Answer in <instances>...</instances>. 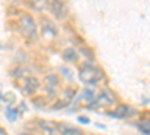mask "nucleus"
Returning a JSON list of instances; mask_svg holds the SVG:
<instances>
[{
  "instance_id": "nucleus-1",
  "label": "nucleus",
  "mask_w": 150,
  "mask_h": 135,
  "mask_svg": "<svg viewBox=\"0 0 150 135\" xmlns=\"http://www.w3.org/2000/svg\"><path fill=\"white\" fill-rule=\"evenodd\" d=\"M78 78L83 84L86 86H95L98 83H101L104 78V71L93 65V63H84L78 72Z\"/></svg>"
},
{
  "instance_id": "nucleus-2",
  "label": "nucleus",
  "mask_w": 150,
  "mask_h": 135,
  "mask_svg": "<svg viewBox=\"0 0 150 135\" xmlns=\"http://www.w3.org/2000/svg\"><path fill=\"white\" fill-rule=\"evenodd\" d=\"M20 30L24 35V38L29 41H35L38 38V26L36 21L30 14H23L20 18Z\"/></svg>"
},
{
  "instance_id": "nucleus-3",
  "label": "nucleus",
  "mask_w": 150,
  "mask_h": 135,
  "mask_svg": "<svg viewBox=\"0 0 150 135\" xmlns=\"http://www.w3.org/2000/svg\"><path fill=\"white\" fill-rule=\"evenodd\" d=\"M48 8L57 20H63L68 15V9L63 2H48Z\"/></svg>"
},
{
  "instance_id": "nucleus-4",
  "label": "nucleus",
  "mask_w": 150,
  "mask_h": 135,
  "mask_svg": "<svg viewBox=\"0 0 150 135\" xmlns=\"http://www.w3.org/2000/svg\"><path fill=\"white\" fill-rule=\"evenodd\" d=\"M57 131H59V135H84V132L80 128L65 123V122L57 123Z\"/></svg>"
},
{
  "instance_id": "nucleus-5",
  "label": "nucleus",
  "mask_w": 150,
  "mask_h": 135,
  "mask_svg": "<svg viewBox=\"0 0 150 135\" xmlns=\"http://www.w3.org/2000/svg\"><path fill=\"white\" fill-rule=\"evenodd\" d=\"M135 114H137V111H135L132 107H129V105H119L117 110H114L112 113H110V116H112V117H119V119L132 117V116H135Z\"/></svg>"
},
{
  "instance_id": "nucleus-6",
  "label": "nucleus",
  "mask_w": 150,
  "mask_h": 135,
  "mask_svg": "<svg viewBox=\"0 0 150 135\" xmlns=\"http://www.w3.org/2000/svg\"><path fill=\"white\" fill-rule=\"evenodd\" d=\"M116 101L114 98V93L108 89H102V92L99 93V98H96V101L92 104V105H96V104H104V105H112Z\"/></svg>"
},
{
  "instance_id": "nucleus-7",
  "label": "nucleus",
  "mask_w": 150,
  "mask_h": 135,
  "mask_svg": "<svg viewBox=\"0 0 150 135\" xmlns=\"http://www.w3.org/2000/svg\"><path fill=\"white\" fill-rule=\"evenodd\" d=\"M39 89H41V81L38 80L36 77H29L26 80V86H24V92H26V95L33 96Z\"/></svg>"
},
{
  "instance_id": "nucleus-8",
  "label": "nucleus",
  "mask_w": 150,
  "mask_h": 135,
  "mask_svg": "<svg viewBox=\"0 0 150 135\" xmlns=\"http://www.w3.org/2000/svg\"><path fill=\"white\" fill-rule=\"evenodd\" d=\"M59 84H60V81H59L57 74H48L45 77V87L50 92V95L56 93V89L59 87Z\"/></svg>"
},
{
  "instance_id": "nucleus-9",
  "label": "nucleus",
  "mask_w": 150,
  "mask_h": 135,
  "mask_svg": "<svg viewBox=\"0 0 150 135\" xmlns=\"http://www.w3.org/2000/svg\"><path fill=\"white\" fill-rule=\"evenodd\" d=\"M39 128L42 129V132L45 135H59L57 131V125L54 122H50V120H39Z\"/></svg>"
},
{
  "instance_id": "nucleus-10",
  "label": "nucleus",
  "mask_w": 150,
  "mask_h": 135,
  "mask_svg": "<svg viewBox=\"0 0 150 135\" xmlns=\"http://www.w3.org/2000/svg\"><path fill=\"white\" fill-rule=\"evenodd\" d=\"M63 59H65V62H77L78 60V53L75 48L72 47H68L63 50Z\"/></svg>"
},
{
  "instance_id": "nucleus-11",
  "label": "nucleus",
  "mask_w": 150,
  "mask_h": 135,
  "mask_svg": "<svg viewBox=\"0 0 150 135\" xmlns=\"http://www.w3.org/2000/svg\"><path fill=\"white\" fill-rule=\"evenodd\" d=\"M81 99L83 101H86V102H89V104H93L95 101H96V93H95V90L93 89H84L83 90V93H81Z\"/></svg>"
},
{
  "instance_id": "nucleus-12",
  "label": "nucleus",
  "mask_w": 150,
  "mask_h": 135,
  "mask_svg": "<svg viewBox=\"0 0 150 135\" xmlns=\"http://www.w3.org/2000/svg\"><path fill=\"white\" fill-rule=\"evenodd\" d=\"M137 126H138V129L141 132H144L146 135H150V120H143L140 123H137Z\"/></svg>"
},
{
  "instance_id": "nucleus-13",
  "label": "nucleus",
  "mask_w": 150,
  "mask_h": 135,
  "mask_svg": "<svg viewBox=\"0 0 150 135\" xmlns=\"http://www.w3.org/2000/svg\"><path fill=\"white\" fill-rule=\"evenodd\" d=\"M68 104H69V101H66V99H60V101H57L51 108L53 110H56V111H57V110H62V108H66L68 107Z\"/></svg>"
},
{
  "instance_id": "nucleus-14",
  "label": "nucleus",
  "mask_w": 150,
  "mask_h": 135,
  "mask_svg": "<svg viewBox=\"0 0 150 135\" xmlns=\"http://www.w3.org/2000/svg\"><path fill=\"white\" fill-rule=\"evenodd\" d=\"M17 110H14V108H8L6 110V116H8V119L11 120V122H15L17 120Z\"/></svg>"
},
{
  "instance_id": "nucleus-15",
  "label": "nucleus",
  "mask_w": 150,
  "mask_h": 135,
  "mask_svg": "<svg viewBox=\"0 0 150 135\" xmlns=\"http://www.w3.org/2000/svg\"><path fill=\"white\" fill-rule=\"evenodd\" d=\"M80 120H81V122H83V123H89V120H87V119H86V117H81V119H80Z\"/></svg>"
},
{
  "instance_id": "nucleus-16",
  "label": "nucleus",
  "mask_w": 150,
  "mask_h": 135,
  "mask_svg": "<svg viewBox=\"0 0 150 135\" xmlns=\"http://www.w3.org/2000/svg\"><path fill=\"white\" fill-rule=\"evenodd\" d=\"M0 135H6V132H5L3 128H0Z\"/></svg>"
},
{
  "instance_id": "nucleus-17",
  "label": "nucleus",
  "mask_w": 150,
  "mask_h": 135,
  "mask_svg": "<svg viewBox=\"0 0 150 135\" xmlns=\"http://www.w3.org/2000/svg\"><path fill=\"white\" fill-rule=\"evenodd\" d=\"M18 135H33V134H29V132H20Z\"/></svg>"
}]
</instances>
